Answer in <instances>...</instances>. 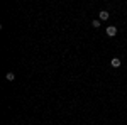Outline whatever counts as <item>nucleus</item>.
<instances>
[{"instance_id": "f257e3e1", "label": "nucleus", "mask_w": 127, "mask_h": 125, "mask_svg": "<svg viewBox=\"0 0 127 125\" xmlns=\"http://www.w3.org/2000/svg\"><path fill=\"white\" fill-rule=\"evenodd\" d=\"M115 34H117V27H115V25H108L107 27V36L108 37H114Z\"/></svg>"}, {"instance_id": "f03ea898", "label": "nucleus", "mask_w": 127, "mask_h": 125, "mask_svg": "<svg viewBox=\"0 0 127 125\" xmlns=\"http://www.w3.org/2000/svg\"><path fill=\"white\" fill-rule=\"evenodd\" d=\"M108 17H110V15H108L107 10H100V12H98V20H107Z\"/></svg>"}, {"instance_id": "7ed1b4c3", "label": "nucleus", "mask_w": 127, "mask_h": 125, "mask_svg": "<svg viewBox=\"0 0 127 125\" xmlns=\"http://www.w3.org/2000/svg\"><path fill=\"white\" fill-rule=\"evenodd\" d=\"M110 64H112L114 68H120V59H119V58H114L112 61H110Z\"/></svg>"}, {"instance_id": "20e7f679", "label": "nucleus", "mask_w": 127, "mask_h": 125, "mask_svg": "<svg viewBox=\"0 0 127 125\" xmlns=\"http://www.w3.org/2000/svg\"><path fill=\"white\" fill-rule=\"evenodd\" d=\"M5 78H7L9 81H14V79H15V75H14V73H7V75H5Z\"/></svg>"}, {"instance_id": "39448f33", "label": "nucleus", "mask_w": 127, "mask_h": 125, "mask_svg": "<svg viewBox=\"0 0 127 125\" xmlns=\"http://www.w3.org/2000/svg\"><path fill=\"white\" fill-rule=\"evenodd\" d=\"M92 25H93L95 29H98V27H100V20H92Z\"/></svg>"}]
</instances>
